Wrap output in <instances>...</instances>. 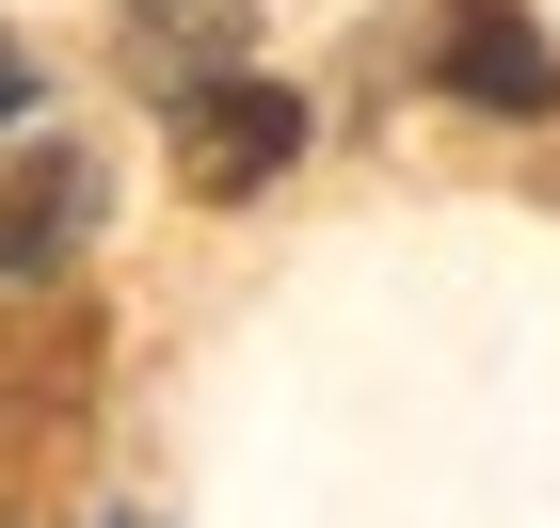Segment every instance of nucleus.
<instances>
[{"label": "nucleus", "mask_w": 560, "mask_h": 528, "mask_svg": "<svg viewBox=\"0 0 560 528\" xmlns=\"http://www.w3.org/2000/svg\"><path fill=\"white\" fill-rule=\"evenodd\" d=\"M432 81L465 96V113H545V96H560V48L528 33L513 0H448V48H432Z\"/></svg>", "instance_id": "obj_3"}, {"label": "nucleus", "mask_w": 560, "mask_h": 528, "mask_svg": "<svg viewBox=\"0 0 560 528\" xmlns=\"http://www.w3.org/2000/svg\"><path fill=\"white\" fill-rule=\"evenodd\" d=\"M81 224H96V161L81 144H0V272L16 289L81 257Z\"/></svg>", "instance_id": "obj_2"}, {"label": "nucleus", "mask_w": 560, "mask_h": 528, "mask_svg": "<svg viewBox=\"0 0 560 528\" xmlns=\"http://www.w3.org/2000/svg\"><path fill=\"white\" fill-rule=\"evenodd\" d=\"M289 161H304V96L289 81H192V96H176V176H192L209 209L272 192Z\"/></svg>", "instance_id": "obj_1"}, {"label": "nucleus", "mask_w": 560, "mask_h": 528, "mask_svg": "<svg viewBox=\"0 0 560 528\" xmlns=\"http://www.w3.org/2000/svg\"><path fill=\"white\" fill-rule=\"evenodd\" d=\"M16 113H33V48H0V129H16Z\"/></svg>", "instance_id": "obj_4"}]
</instances>
